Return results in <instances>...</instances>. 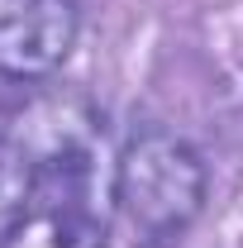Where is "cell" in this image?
<instances>
[{
	"label": "cell",
	"instance_id": "obj_2",
	"mask_svg": "<svg viewBox=\"0 0 243 248\" xmlns=\"http://www.w3.org/2000/svg\"><path fill=\"white\" fill-rule=\"evenodd\" d=\"M72 0H0V72L15 81L53 77L76 48Z\"/></svg>",
	"mask_w": 243,
	"mask_h": 248
},
{
	"label": "cell",
	"instance_id": "obj_1",
	"mask_svg": "<svg viewBox=\"0 0 243 248\" xmlns=\"http://www.w3.org/2000/svg\"><path fill=\"white\" fill-rule=\"evenodd\" d=\"M115 205L143 244H177L205 205V162L182 134L143 129L115 162Z\"/></svg>",
	"mask_w": 243,
	"mask_h": 248
},
{
	"label": "cell",
	"instance_id": "obj_3",
	"mask_svg": "<svg viewBox=\"0 0 243 248\" xmlns=\"http://www.w3.org/2000/svg\"><path fill=\"white\" fill-rule=\"evenodd\" d=\"M33 215V172L15 139H0V248H15Z\"/></svg>",
	"mask_w": 243,
	"mask_h": 248
}]
</instances>
